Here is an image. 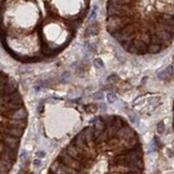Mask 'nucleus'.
Instances as JSON below:
<instances>
[{"mask_svg":"<svg viewBox=\"0 0 174 174\" xmlns=\"http://www.w3.org/2000/svg\"><path fill=\"white\" fill-rule=\"evenodd\" d=\"M90 0H1L0 42L23 64L46 62L69 46Z\"/></svg>","mask_w":174,"mask_h":174,"instance_id":"f257e3e1","label":"nucleus"},{"mask_svg":"<svg viewBox=\"0 0 174 174\" xmlns=\"http://www.w3.org/2000/svg\"><path fill=\"white\" fill-rule=\"evenodd\" d=\"M47 174H144L141 139L123 116H96L61 150Z\"/></svg>","mask_w":174,"mask_h":174,"instance_id":"f03ea898","label":"nucleus"},{"mask_svg":"<svg viewBox=\"0 0 174 174\" xmlns=\"http://www.w3.org/2000/svg\"><path fill=\"white\" fill-rule=\"evenodd\" d=\"M28 125V110L17 81L0 71V174H10L16 164Z\"/></svg>","mask_w":174,"mask_h":174,"instance_id":"7ed1b4c3","label":"nucleus"},{"mask_svg":"<svg viewBox=\"0 0 174 174\" xmlns=\"http://www.w3.org/2000/svg\"><path fill=\"white\" fill-rule=\"evenodd\" d=\"M98 31H99V28H98V25H97V23H93L91 24L89 26V28L87 29V33H85V35H96V34H98Z\"/></svg>","mask_w":174,"mask_h":174,"instance_id":"20e7f679","label":"nucleus"},{"mask_svg":"<svg viewBox=\"0 0 174 174\" xmlns=\"http://www.w3.org/2000/svg\"><path fill=\"white\" fill-rule=\"evenodd\" d=\"M97 13H98V7L94 4L91 9V14H90V19L91 20H95L96 19V16H97Z\"/></svg>","mask_w":174,"mask_h":174,"instance_id":"39448f33","label":"nucleus"},{"mask_svg":"<svg viewBox=\"0 0 174 174\" xmlns=\"http://www.w3.org/2000/svg\"><path fill=\"white\" fill-rule=\"evenodd\" d=\"M93 64H94L97 69H104V67H105V63L103 62V60L101 59V58H96V59H94Z\"/></svg>","mask_w":174,"mask_h":174,"instance_id":"423d86ee","label":"nucleus"},{"mask_svg":"<svg viewBox=\"0 0 174 174\" xmlns=\"http://www.w3.org/2000/svg\"><path fill=\"white\" fill-rule=\"evenodd\" d=\"M107 101L109 104H113L116 101V95H114L113 93H108L107 94Z\"/></svg>","mask_w":174,"mask_h":174,"instance_id":"0eeeda50","label":"nucleus"},{"mask_svg":"<svg viewBox=\"0 0 174 174\" xmlns=\"http://www.w3.org/2000/svg\"><path fill=\"white\" fill-rule=\"evenodd\" d=\"M94 99H99V101H102V99H104V94H103L102 92H97L94 94Z\"/></svg>","mask_w":174,"mask_h":174,"instance_id":"6e6552de","label":"nucleus"},{"mask_svg":"<svg viewBox=\"0 0 174 174\" xmlns=\"http://www.w3.org/2000/svg\"><path fill=\"white\" fill-rule=\"evenodd\" d=\"M37 156H39V157H44L45 154H44L43 152H39V153H37Z\"/></svg>","mask_w":174,"mask_h":174,"instance_id":"1a4fd4ad","label":"nucleus"},{"mask_svg":"<svg viewBox=\"0 0 174 174\" xmlns=\"http://www.w3.org/2000/svg\"><path fill=\"white\" fill-rule=\"evenodd\" d=\"M173 129H174V103H173Z\"/></svg>","mask_w":174,"mask_h":174,"instance_id":"9d476101","label":"nucleus"},{"mask_svg":"<svg viewBox=\"0 0 174 174\" xmlns=\"http://www.w3.org/2000/svg\"><path fill=\"white\" fill-rule=\"evenodd\" d=\"M41 164V161H39V160H35V164Z\"/></svg>","mask_w":174,"mask_h":174,"instance_id":"9b49d317","label":"nucleus"}]
</instances>
